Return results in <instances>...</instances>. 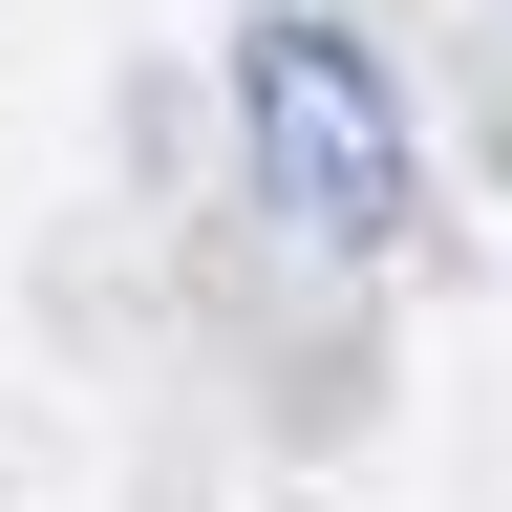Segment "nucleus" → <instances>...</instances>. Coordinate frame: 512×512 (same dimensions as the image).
Masks as SVG:
<instances>
[{
    "mask_svg": "<svg viewBox=\"0 0 512 512\" xmlns=\"http://www.w3.org/2000/svg\"><path fill=\"white\" fill-rule=\"evenodd\" d=\"M235 128H256L278 235H320V256H384V235H406V107H384V64L320 22V0H278V22L235 43Z\"/></svg>",
    "mask_w": 512,
    "mask_h": 512,
    "instance_id": "f257e3e1",
    "label": "nucleus"
}]
</instances>
